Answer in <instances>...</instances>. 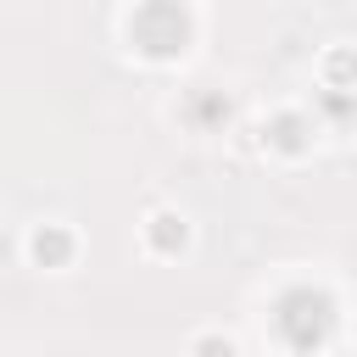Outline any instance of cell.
I'll list each match as a JSON object with an SVG mask.
<instances>
[{
	"label": "cell",
	"mask_w": 357,
	"mask_h": 357,
	"mask_svg": "<svg viewBox=\"0 0 357 357\" xmlns=\"http://www.w3.org/2000/svg\"><path fill=\"white\" fill-rule=\"evenodd\" d=\"M273 324H279V340H284L290 351L312 357V351H324V340H329V329H335V301H329L324 290H312V284H296V290L279 296Z\"/></svg>",
	"instance_id": "6da1fadb"
},
{
	"label": "cell",
	"mask_w": 357,
	"mask_h": 357,
	"mask_svg": "<svg viewBox=\"0 0 357 357\" xmlns=\"http://www.w3.org/2000/svg\"><path fill=\"white\" fill-rule=\"evenodd\" d=\"M128 39L151 61H173L190 50V11L184 0H139L128 17Z\"/></svg>",
	"instance_id": "7a4b0ae2"
},
{
	"label": "cell",
	"mask_w": 357,
	"mask_h": 357,
	"mask_svg": "<svg viewBox=\"0 0 357 357\" xmlns=\"http://www.w3.org/2000/svg\"><path fill=\"white\" fill-rule=\"evenodd\" d=\"M268 145L273 151H284V156H301L307 145H312V123L301 117V112H279V117H268Z\"/></svg>",
	"instance_id": "3957f363"
},
{
	"label": "cell",
	"mask_w": 357,
	"mask_h": 357,
	"mask_svg": "<svg viewBox=\"0 0 357 357\" xmlns=\"http://www.w3.org/2000/svg\"><path fill=\"white\" fill-rule=\"evenodd\" d=\"M28 251H33L39 268H67V262H73V234H67L61 223H39L33 240H28Z\"/></svg>",
	"instance_id": "277c9868"
},
{
	"label": "cell",
	"mask_w": 357,
	"mask_h": 357,
	"mask_svg": "<svg viewBox=\"0 0 357 357\" xmlns=\"http://www.w3.org/2000/svg\"><path fill=\"white\" fill-rule=\"evenodd\" d=\"M184 240H190V223H184L178 212H151V223H145V245H151L156 257L184 251Z\"/></svg>",
	"instance_id": "5b68a950"
},
{
	"label": "cell",
	"mask_w": 357,
	"mask_h": 357,
	"mask_svg": "<svg viewBox=\"0 0 357 357\" xmlns=\"http://www.w3.org/2000/svg\"><path fill=\"white\" fill-rule=\"evenodd\" d=\"M324 84H329V89H351V84H357V50H351V45H335V50L324 56Z\"/></svg>",
	"instance_id": "8992f818"
},
{
	"label": "cell",
	"mask_w": 357,
	"mask_h": 357,
	"mask_svg": "<svg viewBox=\"0 0 357 357\" xmlns=\"http://www.w3.org/2000/svg\"><path fill=\"white\" fill-rule=\"evenodd\" d=\"M229 112H234V106H229V95H218V89H212V95H201V100L190 106V117H195L201 128H218V123H229Z\"/></svg>",
	"instance_id": "52a82bcc"
},
{
	"label": "cell",
	"mask_w": 357,
	"mask_h": 357,
	"mask_svg": "<svg viewBox=\"0 0 357 357\" xmlns=\"http://www.w3.org/2000/svg\"><path fill=\"white\" fill-rule=\"evenodd\" d=\"M195 357H234V340H223V335H201V340H195Z\"/></svg>",
	"instance_id": "ba28073f"
}]
</instances>
